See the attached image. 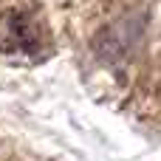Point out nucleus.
<instances>
[{
    "instance_id": "nucleus-1",
    "label": "nucleus",
    "mask_w": 161,
    "mask_h": 161,
    "mask_svg": "<svg viewBox=\"0 0 161 161\" xmlns=\"http://www.w3.org/2000/svg\"><path fill=\"white\" fill-rule=\"evenodd\" d=\"M147 25V11L144 8H130L119 17H113L105 28L96 31L93 37V57L99 62H122L125 57H130L144 34Z\"/></svg>"
},
{
    "instance_id": "nucleus-2",
    "label": "nucleus",
    "mask_w": 161,
    "mask_h": 161,
    "mask_svg": "<svg viewBox=\"0 0 161 161\" xmlns=\"http://www.w3.org/2000/svg\"><path fill=\"white\" fill-rule=\"evenodd\" d=\"M37 45V31L28 11L0 8V54H25Z\"/></svg>"
}]
</instances>
